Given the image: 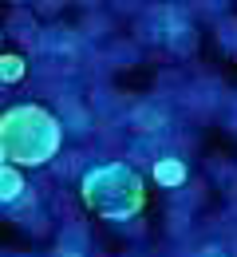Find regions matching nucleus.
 I'll list each match as a JSON object with an SVG mask.
<instances>
[{
    "label": "nucleus",
    "instance_id": "obj_5",
    "mask_svg": "<svg viewBox=\"0 0 237 257\" xmlns=\"http://www.w3.org/2000/svg\"><path fill=\"white\" fill-rule=\"evenodd\" d=\"M24 71H28L24 56H12V52H4V56H0V83H20V79H24Z\"/></svg>",
    "mask_w": 237,
    "mask_h": 257
},
{
    "label": "nucleus",
    "instance_id": "obj_3",
    "mask_svg": "<svg viewBox=\"0 0 237 257\" xmlns=\"http://www.w3.org/2000/svg\"><path fill=\"white\" fill-rule=\"evenodd\" d=\"M154 182L158 186H182L186 182V162L182 159H158L154 162Z\"/></svg>",
    "mask_w": 237,
    "mask_h": 257
},
{
    "label": "nucleus",
    "instance_id": "obj_1",
    "mask_svg": "<svg viewBox=\"0 0 237 257\" xmlns=\"http://www.w3.org/2000/svg\"><path fill=\"white\" fill-rule=\"evenodd\" d=\"M64 143V131L56 123L52 111L36 107V103H20L8 107L0 115V147L8 162H24V166H44L56 159Z\"/></svg>",
    "mask_w": 237,
    "mask_h": 257
},
{
    "label": "nucleus",
    "instance_id": "obj_7",
    "mask_svg": "<svg viewBox=\"0 0 237 257\" xmlns=\"http://www.w3.org/2000/svg\"><path fill=\"white\" fill-rule=\"evenodd\" d=\"M4 162H8V159H4V147H0V166H4Z\"/></svg>",
    "mask_w": 237,
    "mask_h": 257
},
{
    "label": "nucleus",
    "instance_id": "obj_4",
    "mask_svg": "<svg viewBox=\"0 0 237 257\" xmlns=\"http://www.w3.org/2000/svg\"><path fill=\"white\" fill-rule=\"evenodd\" d=\"M24 194V174L16 170V166H0V202H16Z\"/></svg>",
    "mask_w": 237,
    "mask_h": 257
},
{
    "label": "nucleus",
    "instance_id": "obj_6",
    "mask_svg": "<svg viewBox=\"0 0 237 257\" xmlns=\"http://www.w3.org/2000/svg\"><path fill=\"white\" fill-rule=\"evenodd\" d=\"M198 257H225V253H221V249H202Z\"/></svg>",
    "mask_w": 237,
    "mask_h": 257
},
{
    "label": "nucleus",
    "instance_id": "obj_2",
    "mask_svg": "<svg viewBox=\"0 0 237 257\" xmlns=\"http://www.w3.org/2000/svg\"><path fill=\"white\" fill-rule=\"evenodd\" d=\"M79 198L99 218L123 222V218H135L138 210L146 206V186H142L138 170L123 166V162H107V166H95V170L83 174Z\"/></svg>",
    "mask_w": 237,
    "mask_h": 257
}]
</instances>
